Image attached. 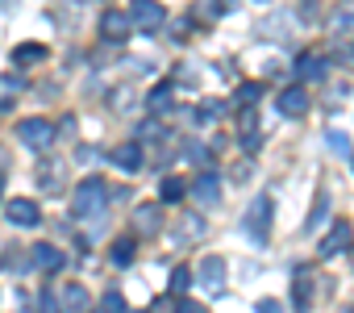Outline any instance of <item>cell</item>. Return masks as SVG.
I'll return each mask as SVG.
<instances>
[{
    "label": "cell",
    "instance_id": "cell-23",
    "mask_svg": "<svg viewBox=\"0 0 354 313\" xmlns=\"http://www.w3.org/2000/svg\"><path fill=\"white\" fill-rule=\"evenodd\" d=\"M325 213H329V193H317V205H313V213L304 222V234H317L325 226Z\"/></svg>",
    "mask_w": 354,
    "mask_h": 313
},
{
    "label": "cell",
    "instance_id": "cell-11",
    "mask_svg": "<svg viewBox=\"0 0 354 313\" xmlns=\"http://www.w3.org/2000/svg\"><path fill=\"white\" fill-rule=\"evenodd\" d=\"M325 75H329V59H325V55L308 51V55L296 59V80H300V84H317V80H325Z\"/></svg>",
    "mask_w": 354,
    "mask_h": 313
},
{
    "label": "cell",
    "instance_id": "cell-33",
    "mask_svg": "<svg viewBox=\"0 0 354 313\" xmlns=\"http://www.w3.org/2000/svg\"><path fill=\"white\" fill-rule=\"evenodd\" d=\"M184 226H188V230H184L188 238H205V230H209V226H205V217H188Z\"/></svg>",
    "mask_w": 354,
    "mask_h": 313
},
{
    "label": "cell",
    "instance_id": "cell-1",
    "mask_svg": "<svg viewBox=\"0 0 354 313\" xmlns=\"http://www.w3.org/2000/svg\"><path fill=\"white\" fill-rule=\"evenodd\" d=\"M104 205H109V184H104L100 176H88V180L71 193V213H75L80 222L100 217V213H104Z\"/></svg>",
    "mask_w": 354,
    "mask_h": 313
},
{
    "label": "cell",
    "instance_id": "cell-34",
    "mask_svg": "<svg viewBox=\"0 0 354 313\" xmlns=\"http://www.w3.org/2000/svg\"><path fill=\"white\" fill-rule=\"evenodd\" d=\"M175 313H209V305H201V301H180V305H175Z\"/></svg>",
    "mask_w": 354,
    "mask_h": 313
},
{
    "label": "cell",
    "instance_id": "cell-19",
    "mask_svg": "<svg viewBox=\"0 0 354 313\" xmlns=\"http://www.w3.org/2000/svg\"><path fill=\"white\" fill-rule=\"evenodd\" d=\"M133 226H138L142 234H158V226H162L158 205H138V209H133Z\"/></svg>",
    "mask_w": 354,
    "mask_h": 313
},
{
    "label": "cell",
    "instance_id": "cell-4",
    "mask_svg": "<svg viewBox=\"0 0 354 313\" xmlns=\"http://www.w3.org/2000/svg\"><path fill=\"white\" fill-rule=\"evenodd\" d=\"M196 284H201V292L221 296V292H225V259H221V255H205V259L196 263Z\"/></svg>",
    "mask_w": 354,
    "mask_h": 313
},
{
    "label": "cell",
    "instance_id": "cell-22",
    "mask_svg": "<svg viewBox=\"0 0 354 313\" xmlns=\"http://www.w3.org/2000/svg\"><path fill=\"white\" fill-rule=\"evenodd\" d=\"M225 113H230L225 100H205L201 109H192V121H196V125H209V121H217V117H225Z\"/></svg>",
    "mask_w": 354,
    "mask_h": 313
},
{
    "label": "cell",
    "instance_id": "cell-8",
    "mask_svg": "<svg viewBox=\"0 0 354 313\" xmlns=\"http://www.w3.org/2000/svg\"><path fill=\"white\" fill-rule=\"evenodd\" d=\"M313 296H317V271H313V267H296V280H292L296 313H308V309H313Z\"/></svg>",
    "mask_w": 354,
    "mask_h": 313
},
{
    "label": "cell",
    "instance_id": "cell-29",
    "mask_svg": "<svg viewBox=\"0 0 354 313\" xmlns=\"http://www.w3.org/2000/svg\"><path fill=\"white\" fill-rule=\"evenodd\" d=\"M184 159H188V163H209V150H205L201 142H188V146H184Z\"/></svg>",
    "mask_w": 354,
    "mask_h": 313
},
{
    "label": "cell",
    "instance_id": "cell-27",
    "mask_svg": "<svg viewBox=\"0 0 354 313\" xmlns=\"http://www.w3.org/2000/svg\"><path fill=\"white\" fill-rule=\"evenodd\" d=\"M100 313H125V296L113 288V292H104L100 296Z\"/></svg>",
    "mask_w": 354,
    "mask_h": 313
},
{
    "label": "cell",
    "instance_id": "cell-9",
    "mask_svg": "<svg viewBox=\"0 0 354 313\" xmlns=\"http://www.w3.org/2000/svg\"><path fill=\"white\" fill-rule=\"evenodd\" d=\"M129 17H125V9H104L100 13V38L104 42H125L129 38Z\"/></svg>",
    "mask_w": 354,
    "mask_h": 313
},
{
    "label": "cell",
    "instance_id": "cell-30",
    "mask_svg": "<svg viewBox=\"0 0 354 313\" xmlns=\"http://www.w3.org/2000/svg\"><path fill=\"white\" fill-rule=\"evenodd\" d=\"M142 138H167V129H162L158 121H142V125H138V138H133V142H142Z\"/></svg>",
    "mask_w": 354,
    "mask_h": 313
},
{
    "label": "cell",
    "instance_id": "cell-5",
    "mask_svg": "<svg viewBox=\"0 0 354 313\" xmlns=\"http://www.w3.org/2000/svg\"><path fill=\"white\" fill-rule=\"evenodd\" d=\"M129 26H138V30H146V34H154L158 26H167V13H162V5L158 0H129Z\"/></svg>",
    "mask_w": 354,
    "mask_h": 313
},
{
    "label": "cell",
    "instance_id": "cell-39",
    "mask_svg": "<svg viewBox=\"0 0 354 313\" xmlns=\"http://www.w3.org/2000/svg\"><path fill=\"white\" fill-rule=\"evenodd\" d=\"M259 5H263V0H259Z\"/></svg>",
    "mask_w": 354,
    "mask_h": 313
},
{
    "label": "cell",
    "instance_id": "cell-10",
    "mask_svg": "<svg viewBox=\"0 0 354 313\" xmlns=\"http://www.w3.org/2000/svg\"><path fill=\"white\" fill-rule=\"evenodd\" d=\"M5 217H9V226L30 230V226H38V222H42V209H38L30 197H17V201H9V205H5Z\"/></svg>",
    "mask_w": 354,
    "mask_h": 313
},
{
    "label": "cell",
    "instance_id": "cell-25",
    "mask_svg": "<svg viewBox=\"0 0 354 313\" xmlns=\"http://www.w3.org/2000/svg\"><path fill=\"white\" fill-rule=\"evenodd\" d=\"M259 96H263V84H254V80L238 84V105H242V109H250V105H254Z\"/></svg>",
    "mask_w": 354,
    "mask_h": 313
},
{
    "label": "cell",
    "instance_id": "cell-31",
    "mask_svg": "<svg viewBox=\"0 0 354 313\" xmlns=\"http://www.w3.org/2000/svg\"><path fill=\"white\" fill-rule=\"evenodd\" d=\"M300 17L317 26V17H321V5H317V0H300Z\"/></svg>",
    "mask_w": 354,
    "mask_h": 313
},
{
    "label": "cell",
    "instance_id": "cell-13",
    "mask_svg": "<svg viewBox=\"0 0 354 313\" xmlns=\"http://www.w3.org/2000/svg\"><path fill=\"white\" fill-rule=\"evenodd\" d=\"M275 105H279L283 117H304V113H308V92H304L300 84H292V88H283V92L275 96Z\"/></svg>",
    "mask_w": 354,
    "mask_h": 313
},
{
    "label": "cell",
    "instance_id": "cell-38",
    "mask_svg": "<svg viewBox=\"0 0 354 313\" xmlns=\"http://www.w3.org/2000/svg\"><path fill=\"white\" fill-rule=\"evenodd\" d=\"M0 5H5V0H0Z\"/></svg>",
    "mask_w": 354,
    "mask_h": 313
},
{
    "label": "cell",
    "instance_id": "cell-26",
    "mask_svg": "<svg viewBox=\"0 0 354 313\" xmlns=\"http://www.w3.org/2000/svg\"><path fill=\"white\" fill-rule=\"evenodd\" d=\"M196 13H201L205 21H217V17L225 13V5H221V0H196Z\"/></svg>",
    "mask_w": 354,
    "mask_h": 313
},
{
    "label": "cell",
    "instance_id": "cell-24",
    "mask_svg": "<svg viewBox=\"0 0 354 313\" xmlns=\"http://www.w3.org/2000/svg\"><path fill=\"white\" fill-rule=\"evenodd\" d=\"M325 30H329V34H350V30H354V5H350V9H337V13H329Z\"/></svg>",
    "mask_w": 354,
    "mask_h": 313
},
{
    "label": "cell",
    "instance_id": "cell-28",
    "mask_svg": "<svg viewBox=\"0 0 354 313\" xmlns=\"http://www.w3.org/2000/svg\"><path fill=\"white\" fill-rule=\"evenodd\" d=\"M188 284H192V271L188 267H175L171 271V292H188Z\"/></svg>",
    "mask_w": 354,
    "mask_h": 313
},
{
    "label": "cell",
    "instance_id": "cell-18",
    "mask_svg": "<svg viewBox=\"0 0 354 313\" xmlns=\"http://www.w3.org/2000/svg\"><path fill=\"white\" fill-rule=\"evenodd\" d=\"M46 55H50V51H46L42 42H21V46L13 51V63H17V67H38Z\"/></svg>",
    "mask_w": 354,
    "mask_h": 313
},
{
    "label": "cell",
    "instance_id": "cell-40",
    "mask_svg": "<svg viewBox=\"0 0 354 313\" xmlns=\"http://www.w3.org/2000/svg\"><path fill=\"white\" fill-rule=\"evenodd\" d=\"M350 313H354V309H350Z\"/></svg>",
    "mask_w": 354,
    "mask_h": 313
},
{
    "label": "cell",
    "instance_id": "cell-16",
    "mask_svg": "<svg viewBox=\"0 0 354 313\" xmlns=\"http://www.w3.org/2000/svg\"><path fill=\"white\" fill-rule=\"evenodd\" d=\"M192 193H196L201 205H217V197H221V176H217V172H201L196 184H192Z\"/></svg>",
    "mask_w": 354,
    "mask_h": 313
},
{
    "label": "cell",
    "instance_id": "cell-15",
    "mask_svg": "<svg viewBox=\"0 0 354 313\" xmlns=\"http://www.w3.org/2000/svg\"><path fill=\"white\" fill-rule=\"evenodd\" d=\"M113 163L121 168V172H142V142H121L117 150H113Z\"/></svg>",
    "mask_w": 354,
    "mask_h": 313
},
{
    "label": "cell",
    "instance_id": "cell-35",
    "mask_svg": "<svg viewBox=\"0 0 354 313\" xmlns=\"http://www.w3.org/2000/svg\"><path fill=\"white\" fill-rule=\"evenodd\" d=\"M259 313H283V309H279V301L267 296V301H259Z\"/></svg>",
    "mask_w": 354,
    "mask_h": 313
},
{
    "label": "cell",
    "instance_id": "cell-37",
    "mask_svg": "<svg viewBox=\"0 0 354 313\" xmlns=\"http://www.w3.org/2000/svg\"><path fill=\"white\" fill-rule=\"evenodd\" d=\"M221 5H234V0H221Z\"/></svg>",
    "mask_w": 354,
    "mask_h": 313
},
{
    "label": "cell",
    "instance_id": "cell-12",
    "mask_svg": "<svg viewBox=\"0 0 354 313\" xmlns=\"http://www.w3.org/2000/svg\"><path fill=\"white\" fill-rule=\"evenodd\" d=\"M55 301H59V313H88L92 292H88L84 284H67L63 292H55Z\"/></svg>",
    "mask_w": 354,
    "mask_h": 313
},
{
    "label": "cell",
    "instance_id": "cell-17",
    "mask_svg": "<svg viewBox=\"0 0 354 313\" xmlns=\"http://www.w3.org/2000/svg\"><path fill=\"white\" fill-rule=\"evenodd\" d=\"M184 197H188V180H180V176H162L158 180V205H175Z\"/></svg>",
    "mask_w": 354,
    "mask_h": 313
},
{
    "label": "cell",
    "instance_id": "cell-3",
    "mask_svg": "<svg viewBox=\"0 0 354 313\" xmlns=\"http://www.w3.org/2000/svg\"><path fill=\"white\" fill-rule=\"evenodd\" d=\"M17 134H21V142H26L30 150H50V142L59 138V125L46 121V117H26V121L17 125Z\"/></svg>",
    "mask_w": 354,
    "mask_h": 313
},
{
    "label": "cell",
    "instance_id": "cell-6",
    "mask_svg": "<svg viewBox=\"0 0 354 313\" xmlns=\"http://www.w3.org/2000/svg\"><path fill=\"white\" fill-rule=\"evenodd\" d=\"M350 247H354V226H350V222H333L317 251H321V259H337V255H346Z\"/></svg>",
    "mask_w": 354,
    "mask_h": 313
},
{
    "label": "cell",
    "instance_id": "cell-7",
    "mask_svg": "<svg viewBox=\"0 0 354 313\" xmlns=\"http://www.w3.org/2000/svg\"><path fill=\"white\" fill-rule=\"evenodd\" d=\"M38 188L46 197H63V188H67V163L63 159H42L38 163Z\"/></svg>",
    "mask_w": 354,
    "mask_h": 313
},
{
    "label": "cell",
    "instance_id": "cell-41",
    "mask_svg": "<svg viewBox=\"0 0 354 313\" xmlns=\"http://www.w3.org/2000/svg\"><path fill=\"white\" fill-rule=\"evenodd\" d=\"M142 313H146V309H142Z\"/></svg>",
    "mask_w": 354,
    "mask_h": 313
},
{
    "label": "cell",
    "instance_id": "cell-20",
    "mask_svg": "<svg viewBox=\"0 0 354 313\" xmlns=\"http://www.w3.org/2000/svg\"><path fill=\"white\" fill-rule=\"evenodd\" d=\"M175 105V84H158V88H150V96H146V109L150 113H167Z\"/></svg>",
    "mask_w": 354,
    "mask_h": 313
},
{
    "label": "cell",
    "instance_id": "cell-21",
    "mask_svg": "<svg viewBox=\"0 0 354 313\" xmlns=\"http://www.w3.org/2000/svg\"><path fill=\"white\" fill-rule=\"evenodd\" d=\"M133 251H138V242H133L129 234H121V238H113V247H109V259H113L117 267H129V263H133Z\"/></svg>",
    "mask_w": 354,
    "mask_h": 313
},
{
    "label": "cell",
    "instance_id": "cell-2",
    "mask_svg": "<svg viewBox=\"0 0 354 313\" xmlns=\"http://www.w3.org/2000/svg\"><path fill=\"white\" fill-rule=\"evenodd\" d=\"M271 213H275V205H271L267 193H259V197L246 205L242 226H246V238H250V242H267V238H271Z\"/></svg>",
    "mask_w": 354,
    "mask_h": 313
},
{
    "label": "cell",
    "instance_id": "cell-14",
    "mask_svg": "<svg viewBox=\"0 0 354 313\" xmlns=\"http://www.w3.org/2000/svg\"><path fill=\"white\" fill-rule=\"evenodd\" d=\"M34 267H42V271H63V263H67V255L55 247V242H34Z\"/></svg>",
    "mask_w": 354,
    "mask_h": 313
},
{
    "label": "cell",
    "instance_id": "cell-32",
    "mask_svg": "<svg viewBox=\"0 0 354 313\" xmlns=\"http://www.w3.org/2000/svg\"><path fill=\"white\" fill-rule=\"evenodd\" d=\"M325 142H329L337 154H346V150H350V138H346V134H337V129H333V134H325Z\"/></svg>",
    "mask_w": 354,
    "mask_h": 313
},
{
    "label": "cell",
    "instance_id": "cell-36",
    "mask_svg": "<svg viewBox=\"0 0 354 313\" xmlns=\"http://www.w3.org/2000/svg\"><path fill=\"white\" fill-rule=\"evenodd\" d=\"M0 188H5V176H0Z\"/></svg>",
    "mask_w": 354,
    "mask_h": 313
}]
</instances>
